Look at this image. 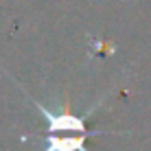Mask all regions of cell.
<instances>
[{
  "instance_id": "1",
  "label": "cell",
  "mask_w": 151,
  "mask_h": 151,
  "mask_svg": "<svg viewBox=\"0 0 151 151\" xmlns=\"http://www.w3.org/2000/svg\"><path fill=\"white\" fill-rule=\"evenodd\" d=\"M46 149L44 151H90L86 147V134L79 138H57V136H50L48 140H46Z\"/></svg>"
}]
</instances>
